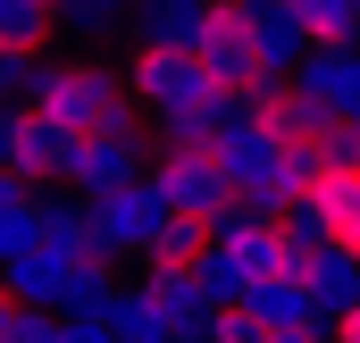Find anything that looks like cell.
Segmentation results:
<instances>
[{"label":"cell","mask_w":360,"mask_h":343,"mask_svg":"<svg viewBox=\"0 0 360 343\" xmlns=\"http://www.w3.org/2000/svg\"><path fill=\"white\" fill-rule=\"evenodd\" d=\"M151 184L176 201V209H218V201H235V184H226V168H218V151L210 143H160V168H151Z\"/></svg>","instance_id":"6"},{"label":"cell","mask_w":360,"mask_h":343,"mask_svg":"<svg viewBox=\"0 0 360 343\" xmlns=\"http://www.w3.org/2000/svg\"><path fill=\"white\" fill-rule=\"evenodd\" d=\"M243 302H252L260 327H302V318H310V285H302V276H260Z\"/></svg>","instance_id":"17"},{"label":"cell","mask_w":360,"mask_h":343,"mask_svg":"<svg viewBox=\"0 0 360 343\" xmlns=\"http://www.w3.org/2000/svg\"><path fill=\"white\" fill-rule=\"evenodd\" d=\"M293 84L319 109H335V117H360V42H310L302 67H293Z\"/></svg>","instance_id":"7"},{"label":"cell","mask_w":360,"mask_h":343,"mask_svg":"<svg viewBox=\"0 0 360 343\" xmlns=\"http://www.w3.org/2000/svg\"><path fill=\"white\" fill-rule=\"evenodd\" d=\"M302 285H310V318H319V327H335V318H344V310L360 302V252L327 243V252L302 268Z\"/></svg>","instance_id":"10"},{"label":"cell","mask_w":360,"mask_h":343,"mask_svg":"<svg viewBox=\"0 0 360 343\" xmlns=\"http://www.w3.org/2000/svg\"><path fill=\"white\" fill-rule=\"evenodd\" d=\"M210 243H218V235H210V218H201V209H176V218L160 226V243H151L143 259H151V268H193Z\"/></svg>","instance_id":"16"},{"label":"cell","mask_w":360,"mask_h":343,"mask_svg":"<svg viewBox=\"0 0 360 343\" xmlns=\"http://www.w3.org/2000/svg\"><path fill=\"white\" fill-rule=\"evenodd\" d=\"M193 59H201L226 92H252V84H260L269 59H260V42H252V0H210V25H201Z\"/></svg>","instance_id":"5"},{"label":"cell","mask_w":360,"mask_h":343,"mask_svg":"<svg viewBox=\"0 0 360 343\" xmlns=\"http://www.w3.org/2000/svg\"><path fill=\"white\" fill-rule=\"evenodd\" d=\"M0 343H17V335H0Z\"/></svg>","instance_id":"25"},{"label":"cell","mask_w":360,"mask_h":343,"mask_svg":"<svg viewBox=\"0 0 360 343\" xmlns=\"http://www.w3.org/2000/svg\"><path fill=\"white\" fill-rule=\"evenodd\" d=\"M76 151H84V134H68L51 109L0 101V168L8 176H25V184H68V176H76Z\"/></svg>","instance_id":"2"},{"label":"cell","mask_w":360,"mask_h":343,"mask_svg":"<svg viewBox=\"0 0 360 343\" xmlns=\"http://www.w3.org/2000/svg\"><path fill=\"white\" fill-rule=\"evenodd\" d=\"M143 293H151V310L168 318V343H210L218 310H210V293L193 285V268H151V276H143Z\"/></svg>","instance_id":"9"},{"label":"cell","mask_w":360,"mask_h":343,"mask_svg":"<svg viewBox=\"0 0 360 343\" xmlns=\"http://www.w3.org/2000/svg\"><path fill=\"white\" fill-rule=\"evenodd\" d=\"M193 285L210 293V310H226V302H243V293H252V276H243V259L226 252V243H210V252L193 259Z\"/></svg>","instance_id":"18"},{"label":"cell","mask_w":360,"mask_h":343,"mask_svg":"<svg viewBox=\"0 0 360 343\" xmlns=\"http://www.w3.org/2000/svg\"><path fill=\"white\" fill-rule=\"evenodd\" d=\"M34 218H42V184H25V176L0 168V259L34 243Z\"/></svg>","instance_id":"14"},{"label":"cell","mask_w":360,"mask_h":343,"mask_svg":"<svg viewBox=\"0 0 360 343\" xmlns=\"http://www.w3.org/2000/svg\"><path fill=\"white\" fill-rule=\"evenodd\" d=\"M218 76L193 59V51H168V42H143V59H134V101L151 109V117H184V109H210L218 101Z\"/></svg>","instance_id":"4"},{"label":"cell","mask_w":360,"mask_h":343,"mask_svg":"<svg viewBox=\"0 0 360 343\" xmlns=\"http://www.w3.org/2000/svg\"><path fill=\"white\" fill-rule=\"evenodd\" d=\"M126 184H143V143H134V134H84L68 193H84V201H109V193H126Z\"/></svg>","instance_id":"8"},{"label":"cell","mask_w":360,"mask_h":343,"mask_svg":"<svg viewBox=\"0 0 360 343\" xmlns=\"http://www.w3.org/2000/svg\"><path fill=\"white\" fill-rule=\"evenodd\" d=\"M352 160H360V117H352Z\"/></svg>","instance_id":"24"},{"label":"cell","mask_w":360,"mask_h":343,"mask_svg":"<svg viewBox=\"0 0 360 343\" xmlns=\"http://www.w3.org/2000/svg\"><path fill=\"white\" fill-rule=\"evenodd\" d=\"M327 335H335V343H360V302L344 310V318H335V327H327Z\"/></svg>","instance_id":"23"},{"label":"cell","mask_w":360,"mask_h":343,"mask_svg":"<svg viewBox=\"0 0 360 343\" xmlns=\"http://www.w3.org/2000/svg\"><path fill=\"white\" fill-rule=\"evenodd\" d=\"M143 42H168V51H193L201 25H210V0H143Z\"/></svg>","instance_id":"13"},{"label":"cell","mask_w":360,"mask_h":343,"mask_svg":"<svg viewBox=\"0 0 360 343\" xmlns=\"http://www.w3.org/2000/svg\"><path fill=\"white\" fill-rule=\"evenodd\" d=\"M34 67H42L34 51H0V101H25L34 92Z\"/></svg>","instance_id":"22"},{"label":"cell","mask_w":360,"mask_h":343,"mask_svg":"<svg viewBox=\"0 0 360 343\" xmlns=\"http://www.w3.org/2000/svg\"><path fill=\"white\" fill-rule=\"evenodd\" d=\"M109 327H117V343H168V318L151 310V293L134 285V293H109V310H101Z\"/></svg>","instance_id":"19"},{"label":"cell","mask_w":360,"mask_h":343,"mask_svg":"<svg viewBox=\"0 0 360 343\" xmlns=\"http://www.w3.org/2000/svg\"><path fill=\"white\" fill-rule=\"evenodd\" d=\"M51 25H68L51 0H0V51H34V59H42Z\"/></svg>","instance_id":"15"},{"label":"cell","mask_w":360,"mask_h":343,"mask_svg":"<svg viewBox=\"0 0 360 343\" xmlns=\"http://www.w3.org/2000/svg\"><path fill=\"white\" fill-rule=\"evenodd\" d=\"M134 8H143V0H59V17H68L84 42H109V34H117Z\"/></svg>","instance_id":"21"},{"label":"cell","mask_w":360,"mask_h":343,"mask_svg":"<svg viewBox=\"0 0 360 343\" xmlns=\"http://www.w3.org/2000/svg\"><path fill=\"white\" fill-rule=\"evenodd\" d=\"M34 109H51L68 134H126V92H117V67H34Z\"/></svg>","instance_id":"1"},{"label":"cell","mask_w":360,"mask_h":343,"mask_svg":"<svg viewBox=\"0 0 360 343\" xmlns=\"http://www.w3.org/2000/svg\"><path fill=\"white\" fill-rule=\"evenodd\" d=\"M310 201H319V218H327V243L360 252V160H327L319 184H310Z\"/></svg>","instance_id":"11"},{"label":"cell","mask_w":360,"mask_h":343,"mask_svg":"<svg viewBox=\"0 0 360 343\" xmlns=\"http://www.w3.org/2000/svg\"><path fill=\"white\" fill-rule=\"evenodd\" d=\"M252 42H260V59H269V76H293V67H302V51H310V34H302V17H293V0H252Z\"/></svg>","instance_id":"12"},{"label":"cell","mask_w":360,"mask_h":343,"mask_svg":"<svg viewBox=\"0 0 360 343\" xmlns=\"http://www.w3.org/2000/svg\"><path fill=\"white\" fill-rule=\"evenodd\" d=\"M92 209V252H109V259H134V252H151L160 243V226L176 218V201L143 176V184H126V193H109V201H84Z\"/></svg>","instance_id":"3"},{"label":"cell","mask_w":360,"mask_h":343,"mask_svg":"<svg viewBox=\"0 0 360 343\" xmlns=\"http://www.w3.org/2000/svg\"><path fill=\"white\" fill-rule=\"evenodd\" d=\"M310 42H360V0H293Z\"/></svg>","instance_id":"20"},{"label":"cell","mask_w":360,"mask_h":343,"mask_svg":"<svg viewBox=\"0 0 360 343\" xmlns=\"http://www.w3.org/2000/svg\"><path fill=\"white\" fill-rule=\"evenodd\" d=\"M51 8H59V0H51Z\"/></svg>","instance_id":"26"}]
</instances>
